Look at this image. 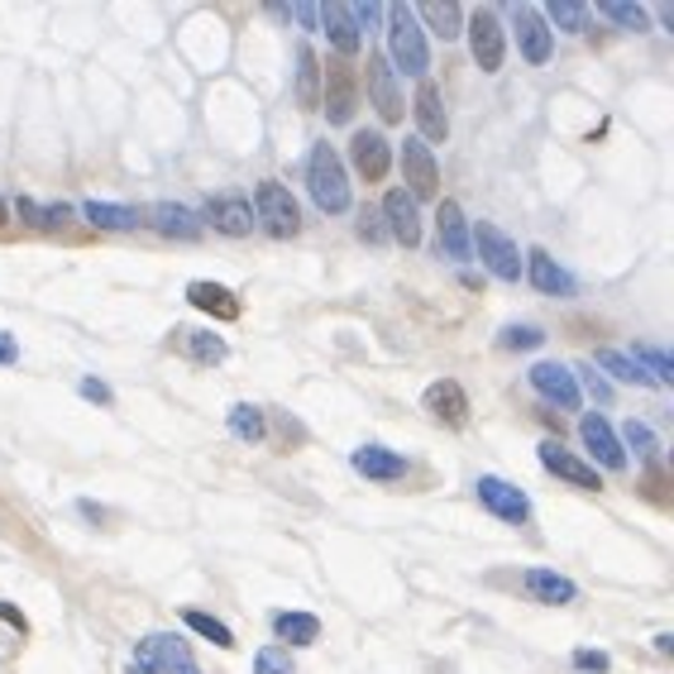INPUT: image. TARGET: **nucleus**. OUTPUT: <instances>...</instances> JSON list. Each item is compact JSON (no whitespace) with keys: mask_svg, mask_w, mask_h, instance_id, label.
Listing matches in <instances>:
<instances>
[{"mask_svg":"<svg viewBox=\"0 0 674 674\" xmlns=\"http://www.w3.org/2000/svg\"><path fill=\"white\" fill-rule=\"evenodd\" d=\"M307 187H311V202L325 210V216H340L350 210V178H345V163L330 144H316L311 149V163H307Z\"/></svg>","mask_w":674,"mask_h":674,"instance_id":"f257e3e1","label":"nucleus"},{"mask_svg":"<svg viewBox=\"0 0 674 674\" xmlns=\"http://www.w3.org/2000/svg\"><path fill=\"white\" fill-rule=\"evenodd\" d=\"M388 53H392V62H398L407 77H426L431 72V44H426V34H421V20L407 5L388 10Z\"/></svg>","mask_w":674,"mask_h":674,"instance_id":"f03ea898","label":"nucleus"},{"mask_svg":"<svg viewBox=\"0 0 674 674\" xmlns=\"http://www.w3.org/2000/svg\"><path fill=\"white\" fill-rule=\"evenodd\" d=\"M249 206L259 210L263 230L277 235V240H293V235L301 230V210H297L293 192H287L283 182H259V192H254V202Z\"/></svg>","mask_w":674,"mask_h":674,"instance_id":"7ed1b4c3","label":"nucleus"},{"mask_svg":"<svg viewBox=\"0 0 674 674\" xmlns=\"http://www.w3.org/2000/svg\"><path fill=\"white\" fill-rule=\"evenodd\" d=\"M135 660L153 665L158 674H202V665L192 660V646L173 637V631H149V637L135 646Z\"/></svg>","mask_w":674,"mask_h":674,"instance_id":"20e7f679","label":"nucleus"},{"mask_svg":"<svg viewBox=\"0 0 674 674\" xmlns=\"http://www.w3.org/2000/svg\"><path fill=\"white\" fill-rule=\"evenodd\" d=\"M398 163H402V173H407V187L402 192H412V202H431V196H441V163H435L431 144L407 139L402 149H398Z\"/></svg>","mask_w":674,"mask_h":674,"instance_id":"39448f33","label":"nucleus"},{"mask_svg":"<svg viewBox=\"0 0 674 674\" xmlns=\"http://www.w3.org/2000/svg\"><path fill=\"white\" fill-rule=\"evenodd\" d=\"M469 244L483 254V269H493V273L502 277V283H517V277H522V249L512 244L493 220L473 225V240H469Z\"/></svg>","mask_w":674,"mask_h":674,"instance_id":"423d86ee","label":"nucleus"},{"mask_svg":"<svg viewBox=\"0 0 674 674\" xmlns=\"http://www.w3.org/2000/svg\"><path fill=\"white\" fill-rule=\"evenodd\" d=\"M473 493H479L483 507L493 512V517H502V522H512V526H526V522H532V498H526L517 483H507V479H493V473H483Z\"/></svg>","mask_w":674,"mask_h":674,"instance_id":"0eeeda50","label":"nucleus"},{"mask_svg":"<svg viewBox=\"0 0 674 674\" xmlns=\"http://www.w3.org/2000/svg\"><path fill=\"white\" fill-rule=\"evenodd\" d=\"M469 48H473V62H479L483 72H498L502 58H507V34H502V24L493 10H473L469 15Z\"/></svg>","mask_w":674,"mask_h":674,"instance_id":"6e6552de","label":"nucleus"},{"mask_svg":"<svg viewBox=\"0 0 674 674\" xmlns=\"http://www.w3.org/2000/svg\"><path fill=\"white\" fill-rule=\"evenodd\" d=\"M540 465H546V473H555V479H564V483H574V488H589V493H598L603 488V473L589 465V459H579L570 455L560 441H540Z\"/></svg>","mask_w":674,"mask_h":674,"instance_id":"1a4fd4ad","label":"nucleus"},{"mask_svg":"<svg viewBox=\"0 0 674 674\" xmlns=\"http://www.w3.org/2000/svg\"><path fill=\"white\" fill-rule=\"evenodd\" d=\"M526 382L540 392L546 402H555L560 412H574L579 407V382L570 374V364H560V359H540L532 374H526Z\"/></svg>","mask_w":674,"mask_h":674,"instance_id":"9d476101","label":"nucleus"},{"mask_svg":"<svg viewBox=\"0 0 674 674\" xmlns=\"http://www.w3.org/2000/svg\"><path fill=\"white\" fill-rule=\"evenodd\" d=\"M579 441H584V449H589L593 459H598L603 469H627V449H622L617 431L607 426L598 412H589L584 421H579Z\"/></svg>","mask_w":674,"mask_h":674,"instance_id":"9b49d317","label":"nucleus"},{"mask_svg":"<svg viewBox=\"0 0 674 674\" xmlns=\"http://www.w3.org/2000/svg\"><path fill=\"white\" fill-rule=\"evenodd\" d=\"M512 24H517L522 58H526V62H550L555 38H550L546 15H540V10H532V5H512Z\"/></svg>","mask_w":674,"mask_h":674,"instance_id":"f8f14e48","label":"nucleus"},{"mask_svg":"<svg viewBox=\"0 0 674 674\" xmlns=\"http://www.w3.org/2000/svg\"><path fill=\"white\" fill-rule=\"evenodd\" d=\"M206 220L216 225L220 235H230V240H244V235H254V206L244 202V196L235 192H220L206 202Z\"/></svg>","mask_w":674,"mask_h":674,"instance_id":"ddd939ff","label":"nucleus"},{"mask_svg":"<svg viewBox=\"0 0 674 674\" xmlns=\"http://www.w3.org/2000/svg\"><path fill=\"white\" fill-rule=\"evenodd\" d=\"M325 77V121L330 125H345L354 115V101H359V77H354L345 62H330Z\"/></svg>","mask_w":674,"mask_h":674,"instance_id":"4468645a","label":"nucleus"},{"mask_svg":"<svg viewBox=\"0 0 674 674\" xmlns=\"http://www.w3.org/2000/svg\"><path fill=\"white\" fill-rule=\"evenodd\" d=\"M421 407L435 416V421H445V426H469V398H465V388H459L455 378H441V382H431L426 388V398H421Z\"/></svg>","mask_w":674,"mask_h":674,"instance_id":"2eb2a0df","label":"nucleus"},{"mask_svg":"<svg viewBox=\"0 0 674 674\" xmlns=\"http://www.w3.org/2000/svg\"><path fill=\"white\" fill-rule=\"evenodd\" d=\"M368 96H374L378 115H382V121H388V125H398V121H402L398 77H392V62L382 58V53H374V58H368Z\"/></svg>","mask_w":674,"mask_h":674,"instance_id":"dca6fc26","label":"nucleus"},{"mask_svg":"<svg viewBox=\"0 0 674 674\" xmlns=\"http://www.w3.org/2000/svg\"><path fill=\"white\" fill-rule=\"evenodd\" d=\"M350 465H354V473H364V479H378V483H398L402 473H407V459L398 455V449H388V445H359Z\"/></svg>","mask_w":674,"mask_h":674,"instance_id":"f3484780","label":"nucleus"},{"mask_svg":"<svg viewBox=\"0 0 674 674\" xmlns=\"http://www.w3.org/2000/svg\"><path fill=\"white\" fill-rule=\"evenodd\" d=\"M350 153H354V173H359L364 182H378L392 168L388 139L374 135V129H359V135H354V144H350Z\"/></svg>","mask_w":674,"mask_h":674,"instance_id":"a211bd4d","label":"nucleus"},{"mask_svg":"<svg viewBox=\"0 0 674 674\" xmlns=\"http://www.w3.org/2000/svg\"><path fill=\"white\" fill-rule=\"evenodd\" d=\"M382 216H388L392 240H398V244H407V249L421 244V210H416V202H412V196H407L402 187L382 196Z\"/></svg>","mask_w":674,"mask_h":674,"instance_id":"6ab92c4d","label":"nucleus"},{"mask_svg":"<svg viewBox=\"0 0 674 674\" xmlns=\"http://www.w3.org/2000/svg\"><path fill=\"white\" fill-rule=\"evenodd\" d=\"M522 589L532 593L536 603H546V607H564V603L579 598L574 579H564L560 570H522Z\"/></svg>","mask_w":674,"mask_h":674,"instance_id":"aec40b11","label":"nucleus"},{"mask_svg":"<svg viewBox=\"0 0 674 674\" xmlns=\"http://www.w3.org/2000/svg\"><path fill=\"white\" fill-rule=\"evenodd\" d=\"M149 225L158 235H168V240H202V216L178 202H158L149 210Z\"/></svg>","mask_w":674,"mask_h":674,"instance_id":"412c9836","label":"nucleus"},{"mask_svg":"<svg viewBox=\"0 0 674 674\" xmlns=\"http://www.w3.org/2000/svg\"><path fill=\"white\" fill-rule=\"evenodd\" d=\"M526 277H532V287L546 297H570L574 293V277L564 273L546 249H532V254H526Z\"/></svg>","mask_w":674,"mask_h":674,"instance_id":"4be33fe9","label":"nucleus"},{"mask_svg":"<svg viewBox=\"0 0 674 674\" xmlns=\"http://www.w3.org/2000/svg\"><path fill=\"white\" fill-rule=\"evenodd\" d=\"M435 230H441V249L449 259H459L465 263L473 254V244H469V225H465V210H459L455 202H441V210H435Z\"/></svg>","mask_w":674,"mask_h":674,"instance_id":"5701e85b","label":"nucleus"},{"mask_svg":"<svg viewBox=\"0 0 674 674\" xmlns=\"http://www.w3.org/2000/svg\"><path fill=\"white\" fill-rule=\"evenodd\" d=\"M173 345L187 354L192 364H206V368H216V364H225V340L216 335V330H178L173 335Z\"/></svg>","mask_w":674,"mask_h":674,"instance_id":"b1692460","label":"nucleus"},{"mask_svg":"<svg viewBox=\"0 0 674 674\" xmlns=\"http://www.w3.org/2000/svg\"><path fill=\"white\" fill-rule=\"evenodd\" d=\"M187 307L206 311V316H220V321H235V316H240V297H235L230 287H220V283H192L187 287Z\"/></svg>","mask_w":674,"mask_h":674,"instance_id":"393cba45","label":"nucleus"},{"mask_svg":"<svg viewBox=\"0 0 674 674\" xmlns=\"http://www.w3.org/2000/svg\"><path fill=\"white\" fill-rule=\"evenodd\" d=\"M316 20H321L325 24V34H330V44H335L340 53H345V58H350V53H359V30H354V20H350V10L345 5H340V0H325V5L321 10H316Z\"/></svg>","mask_w":674,"mask_h":674,"instance_id":"a878e982","label":"nucleus"},{"mask_svg":"<svg viewBox=\"0 0 674 674\" xmlns=\"http://www.w3.org/2000/svg\"><path fill=\"white\" fill-rule=\"evenodd\" d=\"M416 125H421V144H431V139H445V135H449L441 91H435L431 82H421V87H416Z\"/></svg>","mask_w":674,"mask_h":674,"instance_id":"bb28decb","label":"nucleus"},{"mask_svg":"<svg viewBox=\"0 0 674 674\" xmlns=\"http://www.w3.org/2000/svg\"><path fill=\"white\" fill-rule=\"evenodd\" d=\"M82 216H87V225H96V230H115V235H129V230H139V210H135V206L82 202Z\"/></svg>","mask_w":674,"mask_h":674,"instance_id":"cd10ccee","label":"nucleus"},{"mask_svg":"<svg viewBox=\"0 0 674 674\" xmlns=\"http://www.w3.org/2000/svg\"><path fill=\"white\" fill-rule=\"evenodd\" d=\"M273 631L283 646H311L321 641V622H316L311 613H277L273 617Z\"/></svg>","mask_w":674,"mask_h":674,"instance_id":"c85d7f7f","label":"nucleus"},{"mask_svg":"<svg viewBox=\"0 0 674 674\" xmlns=\"http://www.w3.org/2000/svg\"><path fill=\"white\" fill-rule=\"evenodd\" d=\"M230 435L244 445H259L263 435H269V421H263V412L254 402H235L230 407Z\"/></svg>","mask_w":674,"mask_h":674,"instance_id":"c756f323","label":"nucleus"},{"mask_svg":"<svg viewBox=\"0 0 674 674\" xmlns=\"http://www.w3.org/2000/svg\"><path fill=\"white\" fill-rule=\"evenodd\" d=\"M316 96H321V62H316L311 44H297V101L316 105Z\"/></svg>","mask_w":674,"mask_h":674,"instance_id":"7c9ffc66","label":"nucleus"},{"mask_svg":"<svg viewBox=\"0 0 674 674\" xmlns=\"http://www.w3.org/2000/svg\"><path fill=\"white\" fill-rule=\"evenodd\" d=\"M412 15H416V20H426V24H431V34H435V38H445V44H449V38H459V24H465V20H459V10L449 5V0H445V5H441V0H431V5L412 10Z\"/></svg>","mask_w":674,"mask_h":674,"instance_id":"2f4dec72","label":"nucleus"},{"mask_svg":"<svg viewBox=\"0 0 674 674\" xmlns=\"http://www.w3.org/2000/svg\"><path fill=\"white\" fill-rule=\"evenodd\" d=\"M182 622H187L196 637H206V641H216L220 651H230L235 646V631L220 622V617H210V613H202V607H182Z\"/></svg>","mask_w":674,"mask_h":674,"instance_id":"473e14b6","label":"nucleus"},{"mask_svg":"<svg viewBox=\"0 0 674 674\" xmlns=\"http://www.w3.org/2000/svg\"><path fill=\"white\" fill-rule=\"evenodd\" d=\"M598 368H607V374L622 378V382H637V388H655V378L646 374L637 359H627V354H617V350H598Z\"/></svg>","mask_w":674,"mask_h":674,"instance_id":"72a5a7b5","label":"nucleus"},{"mask_svg":"<svg viewBox=\"0 0 674 674\" xmlns=\"http://www.w3.org/2000/svg\"><path fill=\"white\" fill-rule=\"evenodd\" d=\"M536 345H546V330L540 325H502L498 330V350H507V354H522Z\"/></svg>","mask_w":674,"mask_h":674,"instance_id":"f704fd0d","label":"nucleus"},{"mask_svg":"<svg viewBox=\"0 0 674 674\" xmlns=\"http://www.w3.org/2000/svg\"><path fill=\"white\" fill-rule=\"evenodd\" d=\"M598 15H607V20H617L622 24V30H646V24H651V15H646L641 5H617V0H598Z\"/></svg>","mask_w":674,"mask_h":674,"instance_id":"c9c22d12","label":"nucleus"},{"mask_svg":"<svg viewBox=\"0 0 674 674\" xmlns=\"http://www.w3.org/2000/svg\"><path fill=\"white\" fill-rule=\"evenodd\" d=\"M254 674H297L293 651H283V646H263V651L254 655Z\"/></svg>","mask_w":674,"mask_h":674,"instance_id":"e433bc0d","label":"nucleus"},{"mask_svg":"<svg viewBox=\"0 0 674 674\" xmlns=\"http://www.w3.org/2000/svg\"><path fill=\"white\" fill-rule=\"evenodd\" d=\"M637 354H641V368H651L655 388H665V382L674 378V368H670V354L660 350V345H637Z\"/></svg>","mask_w":674,"mask_h":674,"instance_id":"4c0bfd02","label":"nucleus"},{"mask_svg":"<svg viewBox=\"0 0 674 674\" xmlns=\"http://www.w3.org/2000/svg\"><path fill=\"white\" fill-rule=\"evenodd\" d=\"M627 445L637 449L641 459H655L660 455V441H655V431L646 426V421H627Z\"/></svg>","mask_w":674,"mask_h":674,"instance_id":"58836bf2","label":"nucleus"},{"mask_svg":"<svg viewBox=\"0 0 674 674\" xmlns=\"http://www.w3.org/2000/svg\"><path fill=\"white\" fill-rule=\"evenodd\" d=\"M550 20L560 24V30H584V24H589V10L574 5V0H550Z\"/></svg>","mask_w":674,"mask_h":674,"instance_id":"ea45409f","label":"nucleus"},{"mask_svg":"<svg viewBox=\"0 0 674 674\" xmlns=\"http://www.w3.org/2000/svg\"><path fill=\"white\" fill-rule=\"evenodd\" d=\"M570 374L589 382V392L598 398V407H603V402H613V388H607V382L598 378V368H593V364H579V368H570Z\"/></svg>","mask_w":674,"mask_h":674,"instance_id":"a19ab883","label":"nucleus"},{"mask_svg":"<svg viewBox=\"0 0 674 674\" xmlns=\"http://www.w3.org/2000/svg\"><path fill=\"white\" fill-rule=\"evenodd\" d=\"M350 20H354V30H368V34H374V24L382 20V10L374 5V0H359V5L350 10Z\"/></svg>","mask_w":674,"mask_h":674,"instance_id":"79ce46f5","label":"nucleus"},{"mask_svg":"<svg viewBox=\"0 0 674 674\" xmlns=\"http://www.w3.org/2000/svg\"><path fill=\"white\" fill-rule=\"evenodd\" d=\"M38 216H44V230H68V220H72V206H38Z\"/></svg>","mask_w":674,"mask_h":674,"instance_id":"37998d69","label":"nucleus"},{"mask_svg":"<svg viewBox=\"0 0 674 674\" xmlns=\"http://www.w3.org/2000/svg\"><path fill=\"white\" fill-rule=\"evenodd\" d=\"M574 665L589 670V674H603V670H607V655L593 651V646H579V651H574Z\"/></svg>","mask_w":674,"mask_h":674,"instance_id":"c03bdc74","label":"nucleus"},{"mask_svg":"<svg viewBox=\"0 0 674 674\" xmlns=\"http://www.w3.org/2000/svg\"><path fill=\"white\" fill-rule=\"evenodd\" d=\"M359 240H368V244L382 240V220L374 216V210H359Z\"/></svg>","mask_w":674,"mask_h":674,"instance_id":"a18cd8bd","label":"nucleus"},{"mask_svg":"<svg viewBox=\"0 0 674 674\" xmlns=\"http://www.w3.org/2000/svg\"><path fill=\"white\" fill-rule=\"evenodd\" d=\"M82 398H87V402H101V407H111V388H105L101 378H82Z\"/></svg>","mask_w":674,"mask_h":674,"instance_id":"49530a36","label":"nucleus"},{"mask_svg":"<svg viewBox=\"0 0 674 674\" xmlns=\"http://www.w3.org/2000/svg\"><path fill=\"white\" fill-rule=\"evenodd\" d=\"M15 359H20L15 335H5V330H0V364H15Z\"/></svg>","mask_w":674,"mask_h":674,"instance_id":"de8ad7c7","label":"nucleus"},{"mask_svg":"<svg viewBox=\"0 0 674 674\" xmlns=\"http://www.w3.org/2000/svg\"><path fill=\"white\" fill-rule=\"evenodd\" d=\"M20 216L34 225V230H44V216H38V202H30V196H20Z\"/></svg>","mask_w":674,"mask_h":674,"instance_id":"09e8293b","label":"nucleus"},{"mask_svg":"<svg viewBox=\"0 0 674 674\" xmlns=\"http://www.w3.org/2000/svg\"><path fill=\"white\" fill-rule=\"evenodd\" d=\"M293 15H297L301 24H316V10H311V5H297V10H293Z\"/></svg>","mask_w":674,"mask_h":674,"instance_id":"8fccbe9b","label":"nucleus"},{"mask_svg":"<svg viewBox=\"0 0 674 674\" xmlns=\"http://www.w3.org/2000/svg\"><path fill=\"white\" fill-rule=\"evenodd\" d=\"M125 674H158V670H153V665H144V660H135V665H129Z\"/></svg>","mask_w":674,"mask_h":674,"instance_id":"3c124183","label":"nucleus"},{"mask_svg":"<svg viewBox=\"0 0 674 674\" xmlns=\"http://www.w3.org/2000/svg\"><path fill=\"white\" fill-rule=\"evenodd\" d=\"M0 230H5V202H0Z\"/></svg>","mask_w":674,"mask_h":674,"instance_id":"603ef678","label":"nucleus"}]
</instances>
